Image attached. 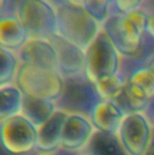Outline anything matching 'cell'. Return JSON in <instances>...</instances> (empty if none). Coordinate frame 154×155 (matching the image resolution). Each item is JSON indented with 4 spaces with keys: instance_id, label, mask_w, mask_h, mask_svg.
I'll list each match as a JSON object with an SVG mask.
<instances>
[{
    "instance_id": "277c9868",
    "label": "cell",
    "mask_w": 154,
    "mask_h": 155,
    "mask_svg": "<svg viewBox=\"0 0 154 155\" xmlns=\"http://www.w3.org/2000/svg\"><path fill=\"white\" fill-rule=\"evenodd\" d=\"M15 13L29 39L51 40L57 35V6L49 0H19Z\"/></svg>"
},
{
    "instance_id": "e0dca14e",
    "label": "cell",
    "mask_w": 154,
    "mask_h": 155,
    "mask_svg": "<svg viewBox=\"0 0 154 155\" xmlns=\"http://www.w3.org/2000/svg\"><path fill=\"white\" fill-rule=\"evenodd\" d=\"M24 94L14 84L0 87V118L1 121L20 114Z\"/></svg>"
},
{
    "instance_id": "52a82bcc",
    "label": "cell",
    "mask_w": 154,
    "mask_h": 155,
    "mask_svg": "<svg viewBox=\"0 0 154 155\" xmlns=\"http://www.w3.org/2000/svg\"><path fill=\"white\" fill-rule=\"evenodd\" d=\"M118 137L130 155H147L153 142L152 125L143 112L127 114Z\"/></svg>"
},
{
    "instance_id": "603a6c76",
    "label": "cell",
    "mask_w": 154,
    "mask_h": 155,
    "mask_svg": "<svg viewBox=\"0 0 154 155\" xmlns=\"http://www.w3.org/2000/svg\"><path fill=\"white\" fill-rule=\"evenodd\" d=\"M63 3L74 5V6H79V7H85L86 0H63Z\"/></svg>"
},
{
    "instance_id": "cb8c5ba5",
    "label": "cell",
    "mask_w": 154,
    "mask_h": 155,
    "mask_svg": "<svg viewBox=\"0 0 154 155\" xmlns=\"http://www.w3.org/2000/svg\"><path fill=\"white\" fill-rule=\"evenodd\" d=\"M10 4V0H0V14L5 11H8V6Z\"/></svg>"
},
{
    "instance_id": "30bf717a",
    "label": "cell",
    "mask_w": 154,
    "mask_h": 155,
    "mask_svg": "<svg viewBox=\"0 0 154 155\" xmlns=\"http://www.w3.org/2000/svg\"><path fill=\"white\" fill-rule=\"evenodd\" d=\"M57 53L59 72L64 78L84 75L85 50L56 35L50 40Z\"/></svg>"
},
{
    "instance_id": "44dd1931",
    "label": "cell",
    "mask_w": 154,
    "mask_h": 155,
    "mask_svg": "<svg viewBox=\"0 0 154 155\" xmlns=\"http://www.w3.org/2000/svg\"><path fill=\"white\" fill-rule=\"evenodd\" d=\"M145 0H114L113 9L118 14H128L143 8Z\"/></svg>"
},
{
    "instance_id": "9c48e42d",
    "label": "cell",
    "mask_w": 154,
    "mask_h": 155,
    "mask_svg": "<svg viewBox=\"0 0 154 155\" xmlns=\"http://www.w3.org/2000/svg\"><path fill=\"white\" fill-rule=\"evenodd\" d=\"M96 129L90 118L82 114H69L63 128L61 148L69 152L84 151Z\"/></svg>"
},
{
    "instance_id": "8992f818",
    "label": "cell",
    "mask_w": 154,
    "mask_h": 155,
    "mask_svg": "<svg viewBox=\"0 0 154 155\" xmlns=\"http://www.w3.org/2000/svg\"><path fill=\"white\" fill-rule=\"evenodd\" d=\"M0 141L10 154H28L37 149L38 128L20 114L1 121Z\"/></svg>"
},
{
    "instance_id": "4fadbf2b",
    "label": "cell",
    "mask_w": 154,
    "mask_h": 155,
    "mask_svg": "<svg viewBox=\"0 0 154 155\" xmlns=\"http://www.w3.org/2000/svg\"><path fill=\"white\" fill-rule=\"evenodd\" d=\"M69 113L57 109L53 116L38 127L37 149L42 153H52L61 148L64 122Z\"/></svg>"
},
{
    "instance_id": "5b68a950",
    "label": "cell",
    "mask_w": 154,
    "mask_h": 155,
    "mask_svg": "<svg viewBox=\"0 0 154 155\" xmlns=\"http://www.w3.org/2000/svg\"><path fill=\"white\" fill-rule=\"evenodd\" d=\"M122 57L103 29L85 50V77L93 84L100 79L121 73Z\"/></svg>"
},
{
    "instance_id": "ffe728a7",
    "label": "cell",
    "mask_w": 154,
    "mask_h": 155,
    "mask_svg": "<svg viewBox=\"0 0 154 155\" xmlns=\"http://www.w3.org/2000/svg\"><path fill=\"white\" fill-rule=\"evenodd\" d=\"M114 0H86L85 8L102 24L112 14Z\"/></svg>"
},
{
    "instance_id": "5bb4252c",
    "label": "cell",
    "mask_w": 154,
    "mask_h": 155,
    "mask_svg": "<svg viewBox=\"0 0 154 155\" xmlns=\"http://www.w3.org/2000/svg\"><path fill=\"white\" fill-rule=\"evenodd\" d=\"M28 35L15 12L0 14V48L19 52L28 41Z\"/></svg>"
},
{
    "instance_id": "2e32d148",
    "label": "cell",
    "mask_w": 154,
    "mask_h": 155,
    "mask_svg": "<svg viewBox=\"0 0 154 155\" xmlns=\"http://www.w3.org/2000/svg\"><path fill=\"white\" fill-rule=\"evenodd\" d=\"M85 155H130L122 144L118 134L95 131L84 151Z\"/></svg>"
},
{
    "instance_id": "ba28073f",
    "label": "cell",
    "mask_w": 154,
    "mask_h": 155,
    "mask_svg": "<svg viewBox=\"0 0 154 155\" xmlns=\"http://www.w3.org/2000/svg\"><path fill=\"white\" fill-rule=\"evenodd\" d=\"M124 95L133 113L143 112L147 103L154 98L153 65H139L129 73Z\"/></svg>"
},
{
    "instance_id": "484cf974",
    "label": "cell",
    "mask_w": 154,
    "mask_h": 155,
    "mask_svg": "<svg viewBox=\"0 0 154 155\" xmlns=\"http://www.w3.org/2000/svg\"><path fill=\"white\" fill-rule=\"evenodd\" d=\"M84 155H85V154H84Z\"/></svg>"
},
{
    "instance_id": "d6986e66",
    "label": "cell",
    "mask_w": 154,
    "mask_h": 155,
    "mask_svg": "<svg viewBox=\"0 0 154 155\" xmlns=\"http://www.w3.org/2000/svg\"><path fill=\"white\" fill-rule=\"evenodd\" d=\"M0 87L14 84L21 64L18 53L8 49L0 48Z\"/></svg>"
},
{
    "instance_id": "d4e9b609",
    "label": "cell",
    "mask_w": 154,
    "mask_h": 155,
    "mask_svg": "<svg viewBox=\"0 0 154 155\" xmlns=\"http://www.w3.org/2000/svg\"><path fill=\"white\" fill-rule=\"evenodd\" d=\"M147 155H154V139L153 142H152V146H151V148H150Z\"/></svg>"
},
{
    "instance_id": "ac0fdd59",
    "label": "cell",
    "mask_w": 154,
    "mask_h": 155,
    "mask_svg": "<svg viewBox=\"0 0 154 155\" xmlns=\"http://www.w3.org/2000/svg\"><path fill=\"white\" fill-rule=\"evenodd\" d=\"M126 78L119 73L93 83V88L98 98L100 100L117 102L125 93Z\"/></svg>"
},
{
    "instance_id": "7c38bea8",
    "label": "cell",
    "mask_w": 154,
    "mask_h": 155,
    "mask_svg": "<svg viewBox=\"0 0 154 155\" xmlns=\"http://www.w3.org/2000/svg\"><path fill=\"white\" fill-rule=\"evenodd\" d=\"M126 114L117 102L98 100L93 105L88 117L96 131L118 134Z\"/></svg>"
},
{
    "instance_id": "9a60e30c",
    "label": "cell",
    "mask_w": 154,
    "mask_h": 155,
    "mask_svg": "<svg viewBox=\"0 0 154 155\" xmlns=\"http://www.w3.org/2000/svg\"><path fill=\"white\" fill-rule=\"evenodd\" d=\"M57 109L54 101L24 95L21 114L38 128L49 120Z\"/></svg>"
},
{
    "instance_id": "7402d4cb",
    "label": "cell",
    "mask_w": 154,
    "mask_h": 155,
    "mask_svg": "<svg viewBox=\"0 0 154 155\" xmlns=\"http://www.w3.org/2000/svg\"><path fill=\"white\" fill-rule=\"evenodd\" d=\"M146 35L154 39V10L148 13L146 23Z\"/></svg>"
},
{
    "instance_id": "8fae6325",
    "label": "cell",
    "mask_w": 154,
    "mask_h": 155,
    "mask_svg": "<svg viewBox=\"0 0 154 155\" xmlns=\"http://www.w3.org/2000/svg\"><path fill=\"white\" fill-rule=\"evenodd\" d=\"M18 54L23 64L59 72L57 53L50 40L28 39Z\"/></svg>"
},
{
    "instance_id": "7a4b0ae2",
    "label": "cell",
    "mask_w": 154,
    "mask_h": 155,
    "mask_svg": "<svg viewBox=\"0 0 154 155\" xmlns=\"http://www.w3.org/2000/svg\"><path fill=\"white\" fill-rule=\"evenodd\" d=\"M102 30L103 24L85 7L57 5V35L65 40L86 50Z\"/></svg>"
},
{
    "instance_id": "6da1fadb",
    "label": "cell",
    "mask_w": 154,
    "mask_h": 155,
    "mask_svg": "<svg viewBox=\"0 0 154 155\" xmlns=\"http://www.w3.org/2000/svg\"><path fill=\"white\" fill-rule=\"evenodd\" d=\"M148 13L143 8L128 14L112 13L103 24V29L123 57L135 56L141 50L146 35Z\"/></svg>"
},
{
    "instance_id": "3957f363",
    "label": "cell",
    "mask_w": 154,
    "mask_h": 155,
    "mask_svg": "<svg viewBox=\"0 0 154 155\" xmlns=\"http://www.w3.org/2000/svg\"><path fill=\"white\" fill-rule=\"evenodd\" d=\"M15 84L25 96L57 102L64 91V78L57 71L21 63Z\"/></svg>"
}]
</instances>
